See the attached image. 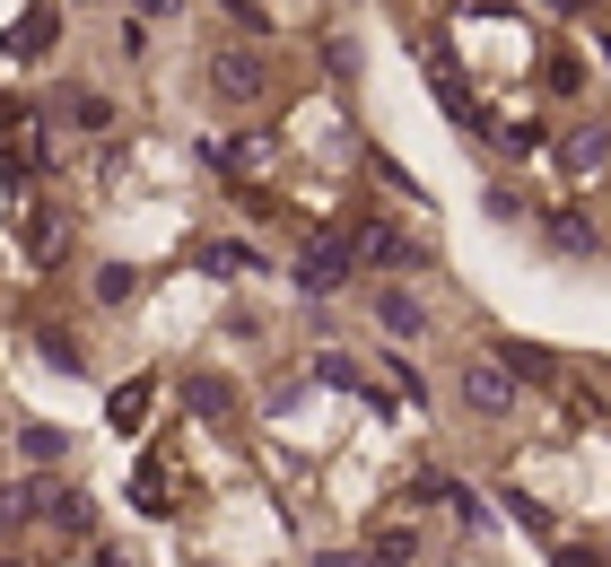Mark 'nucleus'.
Returning a JSON list of instances; mask_svg holds the SVG:
<instances>
[{
	"instance_id": "7",
	"label": "nucleus",
	"mask_w": 611,
	"mask_h": 567,
	"mask_svg": "<svg viewBox=\"0 0 611 567\" xmlns=\"http://www.w3.org/2000/svg\"><path fill=\"white\" fill-rule=\"evenodd\" d=\"M559 567H594V559H586V550H559Z\"/></svg>"
},
{
	"instance_id": "1",
	"label": "nucleus",
	"mask_w": 611,
	"mask_h": 567,
	"mask_svg": "<svg viewBox=\"0 0 611 567\" xmlns=\"http://www.w3.org/2000/svg\"><path fill=\"white\" fill-rule=\"evenodd\" d=\"M463 402H472L481 419H498V411L515 402V384H506V367H463Z\"/></svg>"
},
{
	"instance_id": "5",
	"label": "nucleus",
	"mask_w": 611,
	"mask_h": 567,
	"mask_svg": "<svg viewBox=\"0 0 611 567\" xmlns=\"http://www.w3.org/2000/svg\"><path fill=\"white\" fill-rule=\"evenodd\" d=\"M367 262H411V244L393 227H367Z\"/></svg>"
},
{
	"instance_id": "4",
	"label": "nucleus",
	"mask_w": 611,
	"mask_h": 567,
	"mask_svg": "<svg viewBox=\"0 0 611 567\" xmlns=\"http://www.w3.org/2000/svg\"><path fill=\"white\" fill-rule=\"evenodd\" d=\"M219 70H228V79H219L228 97H262V62H219Z\"/></svg>"
},
{
	"instance_id": "6",
	"label": "nucleus",
	"mask_w": 611,
	"mask_h": 567,
	"mask_svg": "<svg viewBox=\"0 0 611 567\" xmlns=\"http://www.w3.org/2000/svg\"><path fill=\"white\" fill-rule=\"evenodd\" d=\"M315 567H367V559H350V550H324V559H315Z\"/></svg>"
},
{
	"instance_id": "2",
	"label": "nucleus",
	"mask_w": 611,
	"mask_h": 567,
	"mask_svg": "<svg viewBox=\"0 0 611 567\" xmlns=\"http://www.w3.org/2000/svg\"><path fill=\"white\" fill-rule=\"evenodd\" d=\"M375 324L402 332V340H419V332H428V306H419L411 288H384V297H375Z\"/></svg>"
},
{
	"instance_id": "3",
	"label": "nucleus",
	"mask_w": 611,
	"mask_h": 567,
	"mask_svg": "<svg viewBox=\"0 0 611 567\" xmlns=\"http://www.w3.org/2000/svg\"><path fill=\"white\" fill-rule=\"evenodd\" d=\"M341 271H350V253H341V244H306V262H297V280H306V288H324V297L341 288Z\"/></svg>"
}]
</instances>
